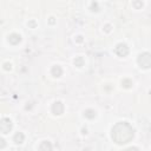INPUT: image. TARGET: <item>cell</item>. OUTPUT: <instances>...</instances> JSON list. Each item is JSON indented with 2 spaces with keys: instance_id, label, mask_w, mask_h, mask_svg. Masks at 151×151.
I'll use <instances>...</instances> for the list:
<instances>
[{
  "instance_id": "obj_4",
  "label": "cell",
  "mask_w": 151,
  "mask_h": 151,
  "mask_svg": "<svg viewBox=\"0 0 151 151\" xmlns=\"http://www.w3.org/2000/svg\"><path fill=\"white\" fill-rule=\"evenodd\" d=\"M114 52H116V54H117L118 57H126V55L129 54V47H127L126 44L120 42V44H118V45L114 47Z\"/></svg>"
},
{
  "instance_id": "obj_2",
  "label": "cell",
  "mask_w": 151,
  "mask_h": 151,
  "mask_svg": "<svg viewBox=\"0 0 151 151\" xmlns=\"http://www.w3.org/2000/svg\"><path fill=\"white\" fill-rule=\"evenodd\" d=\"M137 61H138V64H139L140 67H143V68H149V67L151 66V55H150V53L144 52V53L139 54Z\"/></svg>"
},
{
  "instance_id": "obj_6",
  "label": "cell",
  "mask_w": 151,
  "mask_h": 151,
  "mask_svg": "<svg viewBox=\"0 0 151 151\" xmlns=\"http://www.w3.org/2000/svg\"><path fill=\"white\" fill-rule=\"evenodd\" d=\"M8 41H9V44H12V45H17V44H19V42L21 41V37H20L19 34H17V33H12V34H9V37H8Z\"/></svg>"
},
{
  "instance_id": "obj_18",
  "label": "cell",
  "mask_w": 151,
  "mask_h": 151,
  "mask_svg": "<svg viewBox=\"0 0 151 151\" xmlns=\"http://www.w3.org/2000/svg\"><path fill=\"white\" fill-rule=\"evenodd\" d=\"M53 19H54V18H51V20H50V22H51V24H53V22H54V20H53Z\"/></svg>"
},
{
  "instance_id": "obj_1",
  "label": "cell",
  "mask_w": 151,
  "mask_h": 151,
  "mask_svg": "<svg viewBox=\"0 0 151 151\" xmlns=\"http://www.w3.org/2000/svg\"><path fill=\"white\" fill-rule=\"evenodd\" d=\"M111 137H112L113 142L119 145L127 144L134 137V130L129 123L119 122L113 125V127L111 130Z\"/></svg>"
},
{
  "instance_id": "obj_11",
  "label": "cell",
  "mask_w": 151,
  "mask_h": 151,
  "mask_svg": "<svg viewBox=\"0 0 151 151\" xmlns=\"http://www.w3.org/2000/svg\"><path fill=\"white\" fill-rule=\"evenodd\" d=\"M74 65H76L77 67H81V66L84 65V58H83V57H77V58L74 59Z\"/></svg>"
},
{
  "instance_id": "obj_3",
  "label": "cell",
  "mask_w": 151,
  "mask_h": 151,
  "mask_svg": "<svg viewBox=\"0 0 151 151\" xmlns=\"http://www.w3.org/2000/svg\"><path fill=\"white\" fill-rule=\"evenodd\" d=\"M12 127H13V123L9 118H1L0 119V133L6 134V133L11 132Z\"/></svg>"
},
{
  "instance_id": "obj_9",
  "label": "cell",
  "mask_w": 151,
  "mask_h": 151,
  "mask_svg": "<svg viewBox=\"0 0 151 151\" xmlns=\"http://www.w3.org/2000/svg\"><path fill=\"white\" fill-rule=\"evenodd\" d=\"M24 139H25V136H24L22 132H17L13 137V140H14L15 144H21L24 142Z\"/></svg>"
},
{
  "instance_id": "obj_8",
  "label": "cell",
  "mask_w": 151,
  "mask_h": 151,
  "mask_svg": "<svg viewBox=\"0 0 151 151\" xmlns=\"http://www.w3.org/2000/svg\"><path fill=\"white\" fill-rule=\"evenodd\" d=\"M39 151H52V144L48 140L41 142V144L39 145Z\"/></svg>"
},
{
  "instance_id": "obj_12",
  "label": "cell",
  "mask_w": 151,
  "mask_h": 151,
  "mask_svg": "<svg viewBox=\"0 0 151 151\" xmlns=\"http://www.w3.org/2000/svg\"><path fill=\"white\" fill-rule=\"evenodd\" d=\"M122 85H123L125 88H130V87L132 86V81H131L130 79H123V81H122Z\"/></svg>"
},
{
  "instance_id": "obj_13",
  "label": "cell",
  "mask_w": 151,
  "mask_h": 151,
  "mask_svg": "<svg viewBox=\"0 0 151 151\" xmlns=\"http://www.w3.org/2000/svg\"><path fill=\"white\" fill-rule=\"evenodd\" d=\"M5 146H6V140L0 137V149H4Z\"/></svg>"
},
{
  "instance_id": "obj_17",
  "label": "cell",
  "mask_w": 151,
  "mask_h": 151,
  "mask_svg": "<svg viewBox=\"0 0 151 151\" xmlns=\"http://www.w3.org/2000/svg\"><path fill=\"white\" fill-rule=\"evenodd\" d=\"M133 5H134V6L140 7V6H143V2H133Z\"/></svg>"
},
{
  "instance_id": "obj_10",
  "label": "cell",
  "mask_w": 151,
  "mask_h": 151,
  "mask_svg": "<svg viewBox=\"0 0 151 151\" xmlns=\"http://www.w3.org/2000/svg\"><path fill=\"white\" fill-rule=\"evenodd\" d=\"M84 116H85L86 118H88V119H93V118L96 117V111L92 110V109H87V110H85Z\"/></svg>"
},
{
  "instance_id": "obj_16",
  "label": "cell",
  "mask_w": 151,
  "mask_h": 151,
  "mask_svg": "<svg viewBox=\"0 0 151 151\" xmlns=\"http://www.w3.org/2000/svg\"><path fill=\"white\" fill-rule=\"evenodd\" d=\"M97 7H98L97 2H92V4H91V8H92V11H98Z\"/></svg>"
},
{
  "instance_id": "obj_14",
  "label": "cell",
  "mask_w": 151,
  "mask_h": 151,
  "mask_svg": "<svg viewBox=\"0 0 151 151\" xmlns=\"http://www.w3.org/2000/svg\"><path fill=\"white\" fill-rule=\"evenodd\" d=\"M4 68H5L6 71H8V70L12 68V65H11L9 63H5V64H4Z\"/></svg>"
},
{
  "instance_id": "obj_7",
  "label": "cell",
  "mask_w": 151,
  "mask_h": 151,
  "mask_svg": "<svg viewBox=\"0 0 151 151\" xmlns=\"http://www.w3.org/2000/svg\"><path fill=\"white\" fill-rule=\"evenodd\" d=\"M51 74H52L53 77L58 78V77H60V76L63 74V68H61L59 65H54V66H52V68H51Z\"/></svg>"
},
{
  "instance_id": "obj_5",
  "label": "cell",
  "mask_w": 151,
  "mask_h": 151,
  "mask_svg": "<svg viewBox=\"0 0 151 151\" xmlns=\"http://www.w3.org/2000/svg\"><path fill=\"white\" fill-rule=\"evenodd\" d=\"M52 112H53L54 114H57V116L61 114V113L64 112V105H63V103H61V101H55V103H53V105H52Z\"/></svg>"
},
{
  "instance_id": "obj_15",
  "label": "cell",
  "mask_w": 151,
  "mask_h": 151,
  "mask_svg": "<svg viewBox=\"0 0 151 151\" xmlns=\"http://www.w3.org/2000/svg\"><path fill=\"white\" fill-rule=\"evenodd\" d=\"M124 151H139V149H138V147H134V146H131V147L125 149Z\"/></svg>"
}]
</instances>
